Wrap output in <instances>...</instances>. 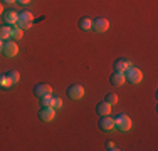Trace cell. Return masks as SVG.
Segmentation results:
<instances>
[{"instance_id":"cell-1","label":"cell","mask_w":158,"mask_h":151,"mask_svg":"<svg viewBox=\"0 0 158 151\" xmlns=\"http://www.w3.org/2000/svg\"><path fill=\"white\" fill-rule=\"evenodd\" d=\"M125 77H126V81L131 82V84H140V82L143 81V72L138 69V67L131 66L130 69L125 71Z\"/></svg>"},{"instance_id":"cell-2","label":"cell","mask_w":158,"mask_h":151,"mask_svg":"<svg viewBox=\"0 0 158 151\" xmlns=\"http://www.w3.org/2000/svg\"><path fill=\"white\" fill-rule=\"evenodd\" d=\"M131 119L128 114H119L114 118V128H118L119 131H130L131 129Z\"/></svg>"},{"instance_id":"cell-3","label":"cell","mask_w":158,"mask_h":151,"mask_svg":"<svg viewBox=\"0 0 158 151\" xmlns=\"http://www.w3.org/2000/svg\"><path fill=\"white\" fill-rule=\"evenodd\" d=\"M39 118L44 123H51V121L56 119V109L51 108V106H42L39 109Z\"/></svg>"},{"instance_id":"cell-4","label":"cell","mask_w":158,"mask_h":151,"mask_svg":"<svg viewBox=\"0 0 158 151\" xmlns=\"http://www.w3.org/2000/svg\"><path fill=\"white\" fill-rule=\"evenodd\" d=\"M67 96H69L71 99H74V101L82 99V97H84V88H82L81 84L69 86V88H67Z\"/></svg>"},{"instance_id":"cell-5","label":"cell","mask_w":158,"mask_h":151,"mask_svg":"<svg viewBox=\"0 0 158 151\" xmlns=\"http://www.w3.org/2000/svg\"><path fill=\"white\" fill-rule=\"evenodd\" d=\"M91 29H94V32H98V34H103L110 29V20H108V18H103V17H98V18H94Z\"/></svg>"},{"instance_id":"cell-6","label":"cell","mask_w":158,"mask_h":151,"mask_svg":"<svg viewBox=\"0 0 158 151\" xmlns=\"http://www.w3.org/2000/svg\"><path fill=\"white\" fill-rule=\"evenodd\" d=\"M2 52H3V55H7V57H15V55L19 54V45L15 42H12V40H9V42L3 44Z\"/></svg>"},{"instance_id":"cell-7","label":"cell","mask_w":158,"mask_h":151,"mask_svg":"<svg viewBox=\"0 0 158 151\" xmlns=\"http://www.w3.org/2000/svg\"><path fill=\"white\" fill-rule=\"evenodd\" d=\"M34 94H35L37 97L49 96V94H52V88L49 84H35L34 86Z\"/></svg>"},{"instance_id":"cell-8","label":"cell","mask_w":158,"mask_h":151,"mask_svg":"<svg viewBox=\"0 0 158 151\" xmlns=\"http://www.w3.org/2000/svg\"><path fill=\"white\" fill-rule=\"evenodd\" d=\"M110 81H111V84H113V86H116V88H119V86H123V84L126 82L125 72H119V71H114V72L111 74Z\"/></svg>"},{"instance_id":"cell-9","label":"cell","mask_w":158,"mask_h":151,"mask_svg":"<svg viewBox=\"0 0 158 151\" xmlns=\"http://www.w3.org/2000/svg\"><path fill=\"white\" fill-rule=\"evenodd\" d=\"M114 128V119L111 116H103L99 121V129L101 131H111Z\"/></svg>"},{"instance_id":"cell-10","label":"cell","mask_w":158,"mask_h":151,"mask_svg":"<svg viewBox=\"0 0 158 151\" xmlns=\"http://www.w3.org/2000/svg\"><path fill=\"white\" fill-rule=\"evenodd\" d=\"M19 20V14L15 10H7L5 14H3V24L7 25H15Z\"/></svg>"},{"instance_id":"cell-11","label":"cell","mask_w":158,"mask_h":151,"mask_svg":"<svg viewBox=\"0 0 158 151\" xmlns=\"http://www.w3.org/2000/svg\"><path fill=\"white\" fill-rule=\"evenodd\" d=\"M111 104L110 103H106V101H103V103H99L96 106V111H98V114L99 116H110L111 114Z\"/></svg>"},{"instance_id":"cell-12","label":"cell","mask_w":158,"mask_h":151,"mask_svg":"<svg viewBox=\"0 0 158 151\" xmlns=\"http://www.w3.org/2000/svg\"><path fill=\"white\" fill-rule=\"evenodd\" d=\"M131 66H133V64H131L130 60H126V59H116V62H114V71L125 72V71L130 69Z\"/></svg>"},{"instance_id":"cell-13","label":"cell","mask_w":158,"mask_h":151,"mask_svg":"<svg viewBox=\"0 0 158 151\" xmlns=\"http://www.w3.org/2000/svg\"><path fill=\"white\" fill-rule=\"evenodd\" d=\"M91 27H93V20L89 17L79 18V29L81 30H91Z\"/></svg>"},{"instance_id":"cell-14","label":"cell","mask_w":158,"mask_h":151,"mask_svg":"<svg viewBox=\"0 0 158 151\" xmlns=\"http://www.w3.org/2000/svg\"><path fill=\"white\" fill-rule=\"evenodd\" d=\"M10 30H12V27H9L7 24L0 25V39H2V40L10 39Z\"/></svg>"},{"instance_id":"cell-15","label":"cell","mask_w":158,"mask_h":151,"mask_svg":"<svg viewBox=\"0 0 158 151\" xmlns=\"http://www.w3.org/2000/svg\"><path fill=\"white\" fill-rule=\"evenodd\" d=\"M10 37H12L14 40L22 39V29L17 27V25H12V30H10Z\"/></svg>"},{"instance_id":"cell-16","label":"cell","mask_w":158,"mask_h":151,"mask_svg":"<svg viewBox=\"0 0 158 151\" xmlns=\"http://www.w3.org/2000/svg\"><path fill=\"white\" fill-rule=\"evenodd\" d=\"M19 20H27V22H34V15L29 10H24V12L19 14Z\"/></svg>"},{"instance_id":"cell-17","label":"cell","mask_w":158,"mask_h":151,"mask_svg":"<svg viewBox=\"0 0 158 151\" xmlns=\"http://www.w3.org/2000/svg\"><path fill=\"white\" fill-rule=\"evenodd\" d=\"M7 76H9V79L12 81V84H17V82L20 81V74H19L17 71H9Z\"/></svg>"},{"instance_id":"cell-18","label":"cell","mask_w":158,"mask_h":151,"mask_svg":"<svg viewBox=\"0 0 158 151\" xmlns=\"http://www.w3.org/2000/svg\"><path fill=\"white\" fill-rule=\"evenodd\" d=\"M104 101H106V103H110L111 106L113 104H118V96H116V94H113V92H108L106 97H104Z\"/></svg>"},{"instance_id":"cell-19","label":"cell","mask_w":158,"mask_h":151,"mask_svg":"<svg viewBox=\"0 0 158 151\" xmlns=\"http://www.w3.org/2000/svg\"><path fill=\"white\" fill-rule=\"evenodd\" d=\"M39 99H40V106H51L52 108V94L44 96V97H39Z\"/></svg>"},{"instance_id":"cell-20","label":"cell","mask_w":158,"mask_h":151,"mask_svg":"<svg viewBox=\"0 0 158 151\" xmlns=\"http://www.w3.org/2000/svg\"><path fill=\"white\" fill-rule=\"evenodd\" d=\"M15 25L24 30V29H31V27H32V22H27V20H17V24H15Z\"/></svg>"},{"instance_id":"cell-21","label":"cell","mask_w":158,"mask_h":151,"mask_svg":"<svg viewBox=\"0 0 158 151\" xmlns=\"http://www.w3.org/2000/svg\"><path fill=\"white\" fill-rule=\"evenodd\" d=\"M0 86H2V88H12V81H10V79H9V76H7V74H3V79H2V84H0Z\"/></svg>"},{"instance_id":"cell-22","label":"cell","mask_w":158,"mask_h":151,"mask_svg":"<svg viewBox=\"0 0 158 151\" xmlns=\"http://www.w3.org/2000/svg\"><path fill=\"white\" fill-rule=\"evenodd\" d=\"M52 108L54 109H61L62 108V99L61 97H52Z\"/></svg>"},{"instance_id":"cell-23","label":"cell","mask_w":158,"mask_h":151,"mask_svg":"<svg viewBox=\"0 0 158 151\" xmlns=\"http://www.w3.org/2000/svg\"><path fill=\"white\" fill-rule=\"evenodd\" d=\"M106 149H110V151H116L118 148H116V145H114L113 141H108V143H106Z\"/></svg>"},{"instance_id":"cell-24","label":"cell","mask_w":158,"mask_h":151,"mask_svg":"<svg viewBox=\"0 0 158 151\" xmlns=\"http://www.w3.org/2000/svg\"><path fill=\"white\" fill-rule=\"evenodd\" d=\"M17 2H19V3H29L31 0H17Z\"/></svg>"},{"instance_id":"cell-25","label":"cell","mask_w":158,"mask_h":151,"mask_svg":"<svg viewBox=\"0 0 158 151\" xmlns=\"http://www.w3.org/2000/svg\"><path fill=\"white\" fill-rule=\"evenodd\" d=\"M5 3H14V2H17V0H3Z\"/></svg>"},{"instance_id":"cell-26","label":"cell","mask_w":158,"mask_h":151,"mask_svg":"<svg viewBox=\"0 0 158 151\" xmlns=\"http://www.w3.org/2000/svg\"><path fill=\"white\" fill-rule=\"evenodd\" d=\"M2 47H3V42H2V39H0V52H2Z\"/></svg>"},{"instance_id":"cell-27","label":"cell","mask_w":158,"mask_h":151,"mask_svg":"<svg viewBox=\"0 0 158 151\" xmlns=\"http://www.w3.org/2000/svg\"><path fill=\"white\" fill-rule=\"evenodd\" d=\"M0 14H3V5L0 3Z\"/></svg>"},{"instance_id":"cell-28","label":"cell","mask_w":158,"mask_h":151,"mask_svg":"<svg viewBox=\"0 0 158 151\" xmlns=\"http://www.w3.org/2000/svg\"><path fill=\"white\" fill-rule=\"evenodd\" d=\"M2 79H3V74H0V84H2Z\"/></svg>"}]
</instances>
